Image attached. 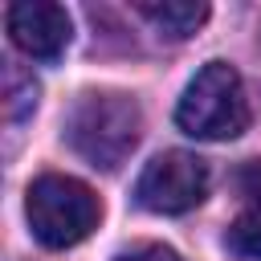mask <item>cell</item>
<instances>
[{"mask_svg": "<svg viewBox=\"0 0 261 261\" xmlns=\"http://www.w3.org/2000/svg\"><path fill=\"white\" fill-rule=\"evenodd\" d=\"M139 135H143L139 102L114 90L82 94L65 114V143L90 167H102V171H114L139 147Z\"/></svg>", "mask_w": 261, "mask_h": 261, "instance_id": "obj_1", "label": "cell"}, {"mask_svg": "<svg viewBox=\"0 0 261 261\" xmlns=\"http://www.w3.org/2000/svg\"><path fill=\"white\" fill-rule=\"evenodd\" d=\"M175 126L192 139L224 143L249 126V98L245 82L228 61H208L188 86L175 106Z\"/></svg>", "mask_w": 261, "mask_h": 261, "instance_id": "obj_2", "label": "cell"}, {"mask_svg": "<svg viewBox=\"0 0 261 261\" xmlns=\"http://www.w3.org/2000/svg\"><path fill=\"white\" fill-rule=\"evenodd\" d=\"M24 216H29V228L33 237L45 245V249H69L77 241H86L98 220H102V204L98 196L73 179V175H37L24 192Z\"/></svg>", "mask_w": 261, "mask_h": 261, "instance_id": "obj_3", "label": "cell"}, {"mask_svg": "<svg viewBox=\"0 0 261 261\" xmlns=\"http://www.w3.org/2000/svg\"><path fill=\"white\" fill-rule=\"evenodd\" d=\"M208 192V167L200 155L192 151H163L155 155L139 184H135V200L139 208L147 212H159V216H179L188 208H196Z\"/></svg>", "mask_w": 261, "mask_h": 261, "instance_id": "obj_4", "label": "cell"}, {"mask_svg": "<svg viewBox=\"0 0 261 261\" xmlns=\"http://www.w3.org/2000/svg\"><path fill=\"white\" fill-rule=\"evenodd\" d=\"M4 20H8L12 45L33 61H57L69 49L73 24H69V12L53 0H16L8 4Z\"/></svg>", "mask_w": 261, "mask_h": 261, "instance_id": "obj_5", "label": "cell"}, {"mask_svg": "<svg viewBox=\"0 0 261 261\" xmlns=\"http://www.w3.org/2000/svg\"><path fill=\"white\" fill-rule=\"evenodd\" d=\"M237 188L245 196V208L228 224L224 245H228V253H237L245 261H261V159H253V163L241 167Z\"/></svg>", "mask_w": 261, "mask_h": 261, "instance_id": "obj_6", "label": "cell"}, {"mask_svg": "<svg viewBox=\"0 0 261 261\" xmlns=\"http://www.w3.org/2000/svg\"><path fill=\"white\" fill-rule=\"evenodd\" d=\"M135 8H139V16H147L171 41L192 37L208 20V4H200V0H139Z\"/></svg>", "mask_w": 261, "mask_h": 261, "instance_id": "obj_7", "label": "cell"}, {"mask_svg": "<svg viewBox=\"0 0 261 261\" xmlns=\"http://www.w3.org/2000/svg\"><path fill=\"white\" fill-rule=\"evenodd\" d=\"M33 106H37V82L16 65H8V118H24Z\"/></svg>", "mask_w": 261, "mask_h": 261, "instance_id": "obj_8", "label": "cell"}, {"mask_svg": "<svg viewBox=\"0 0 261 261\" xmlns=\"http://www.w3.org/2000/svg\"><path fill=\"white\" fill-rule=\"evenodd\" d=\"M114 261H179V253L167 249V245H135V249L118 253Z\"/></svg>", "mask_w": 261, "mask_h": 261, "instance_id": "obj_9", "label": "cell"}]
</instances>
